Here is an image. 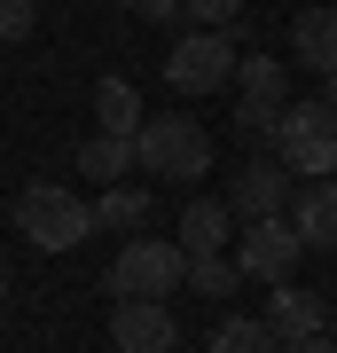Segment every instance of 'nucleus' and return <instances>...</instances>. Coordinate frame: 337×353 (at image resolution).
Masks as SVG:
<instances>
[{
  "label": "nucleus",
  "mask_w": 337,
  "mask_h": 353,
  "mask_svg": "<svg viewBox=\"0 0 337 353\" xmlns=\"http://www.w3.org/2000/svg\"><path fill=\"white\" fill-rule=\"evenodd\" d=\"M298 252H306V236H298L290 220H251L243 236H236V267H243L251 283H267V290H275V283H290Z\"/></svg>",
  "instance_id": "obj_6"
},
{
  "label": "nucleus",
  "mask_w": 337,
  "mask_h": 353,
  "mask_svg": "<svg viewBox=\"0 0 337 353\" xmlns=\"http://www.w3.org/2000/svg\"><path fill=\"white\" fill-rule=\"evenodd\" d=\"M134 165H141V157H134L125 134H87V141H79V173H87V181H110V189H118Z\"/></svg>",
  "instance_id": "obj_16"
},
{
  "label": "nucleus",
  "mask_w": 337,
  "mask_h": 353,
  "mask_svg": "<svg viewBox=\"0 0 337 353\" xmlns=\"http://www.w3.org/2000/svg\"><path fill=\"white\" fill-rule=\"evenodd\" d=\"M322 102H329V110H337V71H329V79H322Z\"/></svg>",
  "instance_id": "obj_23"
},
{
  "label": "nucleus",
  "mask_w": 337,
  "mask_h": 353,
  "mask_svg": "<svg viewBox=\"0 0 337 353\" xmlns=\"http://www.w3.org/2000/svg\"><path fill=\"white\" fill-rule=\"evenodd\" d=\"M259 322L275 330L283 345H306V338H322V330H329V299H314V290H298V283H275Z\"/></svg>",
  "instance_id": "obj_9"
},
{
  "label": "nucleus",
  "mask_w": 337,
  "mask_h": 353,
  "mask_svg": "<svg viewBox=\"0 0 337 353\" xmlns=\"http://www.w3.org/2000/svg\"><path fill=\"white\" fill-rule=\"evenodd\" d=\"M141 126H150V110H141L134 79H102V87H94V134H125V141H134Z\"/></svg>",
  "instance_id": "obj_14"
},
{
  "label": "nucleus",
  "mask_w": 337,
  "mask_h": 353,
  "mask_svg": "<svg viewBox=\"0 0 337 353\" xmlns=\"http://www.w3.org/2000/svg\"><path fill=\"white\" fill-rule=\"evenodd\" d=\"M204 353H290V345L259 314H227V322H212V345H204Z\"/></svg>",
  "instance_id": "obj_17"
},
{
  "label": "nucleus",
  "mask_w": 337,
  "mask_h": 353,
  "mask_svg": "<svg viewBox=\"0 0 337 353\" xmlns=\"http://www.w3.org/2000/svg\"><path fill=\"white\" fill-rule=\"evenodd\" d=\"M39 24V0H0V39H24Z\"/></svg>",
  "instance_id": "obj_20"
},
{
  "label": "nucleus",
  "mask_w": 337,
  "mask_h": 353,
  "mask_svg": "<svg viewBox=\"0 0 337 353\" xmlns=\"http://www.w3.org/2000/svg\"><path fill=\"white\" fill-rule=\"evenodd\" d=\"M188 16H196V32H236L243 0H188Z\"/></svg>",
  "instance_id": "obj_19"
},
{
  "label": "nucleus",
  "mask_w": 337,
  "mask_h": 353,
  "mask_svg": "<svg viewBox=\"0 0 337 353\" xmlns=\"http://www.w3.org/2000/svg\"><path fill=\"white\" fill-rule=\"evenodd\" d=\"M283 173H290L283 157H251L243 173L227 181V204H236L243 228H251V220H290V212H283V204H290V181H283Z\"/></svg>",
  "instance_id": "obj_7"
},
{
  "label": "nucleus",
  "mask_w": 337,
  "mask_h": 353,
  "mask_svg": "<svg viewBox=\"0 0 337 353\" xmlns=\"http://www.w3.org/2000/svg\"><path fill=\"white\" fill-rule=\"evenodd\" d=\"M94 228H110V236H150V189H141V181H118V189H102Z\"/></svg>",
  "instance_id": "obj_15"
},
{
  "label": "nucleus",
  "mask_w": 337,
  "mask_h": 353,
  "mask_svg": "<svg viewBox=\"0 0 337 353\" xmlns=\"http://www.w3.org/2000/svg\"><path fill=\"white\" fill-rule=\"evenodd\" d=\"M236 39L227 32H188V39H173V55H165V87L173 94H212V87H227L236 79Z\"/></svg>",
  "instance_id": "obj_5"
},
{
  "label": "nucleus",
  "mask_w": 337,
  "mask_h": 353,
  "mask_svg": "<svg viewBox=\"0 0 337 353\" xmlns=\"http://www.w3.org/2000/svg\"><path fill=\"white\" fill-rule=\"evenodd\" d=\"M275 157L298 181H329L337 173V110L329 102H290L275 118Z\"/></svg>",
  "instance_id": "obj_3"
},
{
  "label": "nucleus",
  "mask_w": 337,
  "mask_h": 353,
  "mask_svg": "<svg viewBox=\"0 0 337 353\" xmlns=\"http://www.w3.org/2000/svg\"><path fill=\"white\" fill-rule=\"evenodd\" d=\"M236 283H243L236 252H196V259H188V290H204V299H227Z\"/></svg>",
  "instance_id": "obj_18"
},
{
  "label": "nucleus",
  "mask_w": 337,
  "mask_h": 353,
  "mask_svg": "<svg viewBox=\"0 0 337 353\" xmlns=\"http://www.w3.org/2000/svg\"><path fill=\"white\" fill-rule=\"evenodd\" d=\"M290 228L306 236V252H337V181H306L290 204Z\"/></svg>",
  "instance_id": "obj_13"
},
{
  "label": "nucleus",
  "mask_w": 337,
  "mask_h": 353,
  "mask_svg": "<svg viewBox=\"0 0 337 353\" xmlns=\"http://www.w3.org/2000/svg\"><path fill=\"white\" fill-rule=\"evenodd\" d=\"M236 87H243V110H259V118H283L290 110V63H283V55H243Z\"/></svg>",
  "instance_id": "obj_12"
},
{
  "label": "nucleus",
  "mask_w": 337,
  "mask_h": 353,
  "mask_svg": "<svg viewBox=\"0 0 337 353\" xmlns=\"http://www.w3.org/2000/svg\"><path fill=\"white\" fill-rule=\"evenodd\" d=\"M329 338H337V322H329Z\"/></svg>",
  "instance_id": "obj_24"
},
{
  "label": "nucleus",
  "mask_w": 337,
  "mask_h": 353,
  "mask_svg": "<svg viewBox=\"0 0 337 353\" xmlns=\"http://www.w3.org/2000/svg\"><path fill=\"white\" fill-rule=\"evenodd\" d=\"M110 338H118V353H173L181 345V322H173L165 299H118Z\"/></svg>",
  "instance_id": "obj_8"
},
{
  "label": "nucleus",
  "mask_w": 337,
  "mask_h": 353,
  "mask_svg": "<svg viewBox=\"0 0 337 353\" xmlns=\"http://www.w3.org/2000/svg\"><path fill=\"white\" fill-rule=\"evenodd\" d=\"M16 228H24L32 252H79L94 236V204L71 189V181H24L16 196Z\"/></svg>",
  "instance_id": "obj_1"
},
{
  "label": "nucleus",
  "mask_w": 337,
  "mask_h": 353,
  "mask_svg": "<svg viewBox=\"0 0 337 353\" xmlns=\"http://www.w3.org/2000/svg\"><path fill=\"white\" fill-rule=\"evenodd\" d=\"M181 283H188V252H181V243L125 236L118 259H110V299H173Z\"/></svg>",
  "instance_id": "obj_4"
},
{
  "label": "nucleus",
  "mask_w": 337,
  "mask_h": 353,
  "mask_svg": "<svg viewBox=\"0 0 337 353\" xmlns=\"http://www.w3.org/2000/svg\"><path fill=\"white\" fill-rule=\"evenodd\" d=\"M118 8H125V16H150V24H165V16H181V8H188V0H118Z\"/></svg>",
  "instance_id": "obj_21"
},
{
  "label": "nucleus",
  "mask_w": 337,
  "mask_h": 353,
  "mask_svg": "<svg viewBox=\"0 0 337 353\" xmlns=\"http://www.w3.org/2000/svg\"><path fill=\"white\" fill-rule=\"evenodd\" d=\"M236 243V204L227 196H188L181 204V252L196 259V252H227Z\"/></svg>",
  "instance_id": "obj_11"
},
{
  "label": "nucleus",
  "mask_w": 337,
  "mask_h": 353,
  "mask_svg": "<svg viewBox=\"0 0 337 353\" xmlns=\"http://www.w3.org/2000/svg\"><path fill=\"white\" fill-rule=\"evenodd\" d=\"M290 353H337V338L322 330V338H306V345H290Z\"/></svg>",
  "instance_id": "obj_22"
},
{
  "label": "nucleus",
  "mask_w": 337,
  "mask_h": 353,
  "mask_svg": "<svg viewBox=\"0 0 337 353\" xmlns=\"http://www.w3.org/2000/svg\"><path fill=\"white\" fill-rule=\"evenodd\" d=\"M134 157H141V173H150V181H204V173H212V134H204L196 118L157 110L150 126L134 134Z\"/></svg>",
  "instance_id": "obj_2"
},
{
  "label": "nucleus",
  "mask_w": 337,
  "mask_h": 353,
  "mask_svg": "<svg viewBox=\"0 0 337 353\" xmlns=\"http://www.w3.org/2000/svg\"><path fill=\"white\" fill-rule=\"evenodd\" d=\"M290 55H298L306 71H337V0H306L298 16H290Z\"/></svg>",
  "instance_id": "obj_10"
}]
</instances>
